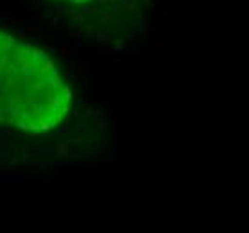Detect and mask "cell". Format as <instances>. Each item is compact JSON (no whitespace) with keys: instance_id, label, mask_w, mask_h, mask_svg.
Returning a JSON list of instances; mask_svg holds the SVG:
<instances>
[{"instance_id":"7a4b0ae2","label":"cell","mask_w":249,"mask_h":233,"mask_svg":"<svg viewBox=\"0 0 249 233\" xmlns=\"http://www.w3.org/2000/svg\"><path fill=\"white\" fill-rule=\"evenodd\" d=\"M67 2H74V4H88V2H97V0H67Z\"/></svg>"},{"instance_id":"6da1fadb","label":"cell","mask_w":249,"mask_h":233,"mask_svg":"<svg viewBox=\"0 0 249 233\" xmlns=\"http://www.w3.org/2000/svg\"><path fill=\"white\" fill-rule=\"evenodd\" d=\"M72 91L45 51L0 31V124L27 133L54 129Z\"/></svg>"}]
</instances>
